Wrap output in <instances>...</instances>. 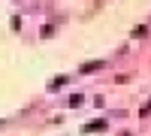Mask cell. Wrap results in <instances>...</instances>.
I'll return each instance as SVG.
<instances>
[{
  "label": "cell",
  "mask_w": 151,
  "mask_h": 136,
  "mask_svg": "<svg viewBox=\"0 0 151 136\" xmlns=\"http://www.w3.org/2000/svg\"><path fill=\"white\" fill-rule=\"evenodd\" d=\"M100 67H103V60H91V64H82V73H94Z\"/></svg>",
  "instance_id": "cell-1"
}]
</instances>
